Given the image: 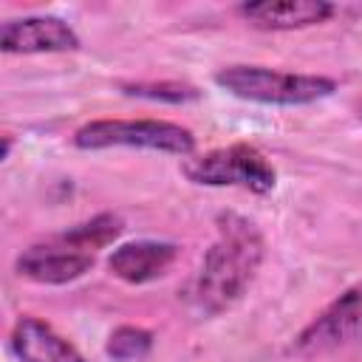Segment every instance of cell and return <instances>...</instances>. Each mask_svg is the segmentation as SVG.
<instances>
[{
    "label": "cell",
    "instance_id": "1",
    "mask_svg": "<svg viewBox=\"0 0 362 362\" xmlns=\"http://www.w3.org/2000/svg\"><path fill=\"white\" fill-rule=\"evenodd\" d=\"M263 252V235L249 218L238 212L218 215V238L201 257V266L184 291L189 311L198 317H218L232 308L252 286Z\"/></svg>",
    "mask_w": 362,
    "mask_h": 362
},
{
    "label": "cell",
    "instance_id": "2",
    "mask_svg": "<svg viewBox=\"0 0 362 362\" xmlns=\"http://www.w3.org/2000/svg\"><path fill=\"white\" fill-rule=\"evenodd\" d=\"M212 79L221 90L238 99L257 102V105H280V107L314 105L320 99H328L337 90V79L331 76L288 74L266 65H226L215 71Z\"/></svg>",
    "mask_w": 362,
    "mask_h": 362
},
{
    "label": "cell",
    "instance_id": "3",
    "mask_svg": "<svg viewBox=\"0 0 362 362\" xmlns=\"http://www.w3.org/2000/svg\"><path fill=\"white\" fill-rule=\"evenodd\" d=\"M79 150H107V147H136L170 156H192L195 136L189 127L164 119H96L74 133Z\"/></svg>",
    "mask_w": 362,
    "mask_h": 362
},
{
    "label": "cell",
    "instance_id": "4",
    "mask_svg": "<svg viewBox=\"0 0 362 362\" xmlns=\"http://www.w3.org/2000/svg\"><path fill=\"white\" fill-rule=\"evenodd\" d=\"M184 175L201 187H240L266 195L277 184L272 161L252 144H229L184 161Z\"/></svg>",
    "mask_w": 362,
    "mask_h": 362
},
{
    "label": "cell",
    "instance_id": "5",
    "mask_svg": "<svg viewBox=\"0 0 362 362\" xmlns=\"http://www.w3.org/2000/svg\"><path fill=\"white\" fill-rule=\"evenodd\" d=\"M362 345V280L328 303L294 339L297 356H322Z\"/></svg>",
    "mask_w": 362,
    "mask_h": 362
},
{
    "label": "cell",
    "instance_id": "6",
    "mask_svg": "<svg viewBox=\"0 0 362 362\" xmlns=\"http://www.w3.org/2000/svg\"><path fill=\"white\" fill-rule=\"evenodd\" d=\"M93 263H96L93 252L76 249L57 235L45 243L28 246L17 257L14 269L25 280L45 283V286H62V283H71V280H79L82 274H88L93 269Z\"/></svg>",
    "mask_w": 362,
    "mask_h": 362
},
{
    "label": "cell",
    "instance_id": "7",
    "mask_svg": "<svg viewBox=\"0 0 362 362\" xmlns=\"http://www.w3.org/2000/svg\"><path fill=\"white\" fill-rule=\"evenodd\" d=\"M76 31L51 14H31L6 20L0 25V51L3 54H54V51H76Z\"/></svg>",
    "mask_w": 362,
    "mask_h": 362
},
{
    "label": "cell",
    "instance_id": "8",
    "mask_svg": "<svg viewBox=\"0 0 362 362\" xmlns=\"http://www.w3.org/2000/svg\"><path fill=\"white\" fill-rule=\"evenodd\" d=\"M337 8L325 0H260L240 3L238 14L263 31H294L325 23Z\"/></svg>",
    "mask_w": 362,
    "mask_h": 362
},
{
    "label": "cell",
    "instance_id": "9",
    "mask_svg": "<svg viewBox=\"0 0 362 362\" xmlns=\"http://www.w3.org/2000/svg\"><path fill=\"white\" fill-rule=\"evenodd\" d=\"M178 257V246L167 243V240H130L113 249V255L107 257V269L113 277L141 286L150 280H158L161 274H167V269L175 263Z\"/></svg>",
    "mask_w": 362,
    "mask_h": 362
},
{
    "label": "cell",
    "instance_id": "10",
    "mask_svg": "<svg viewBox=\"0 0 362 362\" xmlns=\"http://www.w3.org/2000/svg\"><path fill=\"white\" fill-rule=\"evenodd\" d=\"M8 348L20 362H85V356L37 317H20L11 328Z\"/></svg>",
    "mask_w": 362,
    "mask_h": 362
},
{
    "label": "cell",
    "instance_id": "11",
    "mask_svg": "<svg viewBox=\"0 0 362 362\" xmlns=\"http://www.w3.org/2000/svg\"><path fill=\"white\" fill-rule=\"evenodd\" d=\"M122 229H124V223H122L119 215L102 212V215H93V218L85 221V223L71 226V229L62 232L59 238H62L65 243L76 246V249H85V252H93V255H96V249H105L107 243H113V240L122 235Z\"/></svg>",
    "mask_w": 362,
    "mask_h": 362
},
{
    "label": "cell",
    "instance_id": "12",
    "mask_svg": "<svg viewBox=\"0 0 362 362\" xmlns=\"http://www.w3.org/2000/svg\"><path fill=\"white\" fill-rule=\"evenodd\" d=\"M119 90L124 96H136V99H147V102H164V105H187V102H198L201 90L195 85L187 82H122Z\"/></svg>",
    "mask_w": 362,
    "mask_h": 362
},
{
    "label": "cell",
    "instance_id": "13",
    "mask_svg": "<svg viewBox=\"0 0 362 362\" xmlns=\"http://www.w3.org/2000/svg\"><path fill=\"white\" fill-rule=\"evenodd\" d=\"M107 356L116 362H141L153 351V334L139 325H119L105 345Z\"/></svg>",
    "mask_w": 362,
    "mask_h": 362
},
{
    "label": "cell",
    "instance_id": "14",
    "mask_svg": "<svg viewBox=\"0 0 362 362\" xmlns=\"http://www.w3.org/2000/svg\"><path fill=\"white\" fill-rule=\"evenodd\" d=\"M11 144H14V141H11V136H3V150H0V158H3V161L8 158V153H11Z\"/></svg>",
    "mask_w": 362,
    "mask_h": 362
},
{
    "label": "cell",
    "instance_id": "15",
    "mask_svg": "<svg viewBox=\"0 0 362 362\" xmlns=\"http://www.w3.org/2000/svg\"><path fill=\"white\" fill-rule=\"evenodd\" d=\"M359 122H362V105H359Z\"/></svg>",
    "mask_w": 362,
    "mask_h": 362
}]
</instances>
